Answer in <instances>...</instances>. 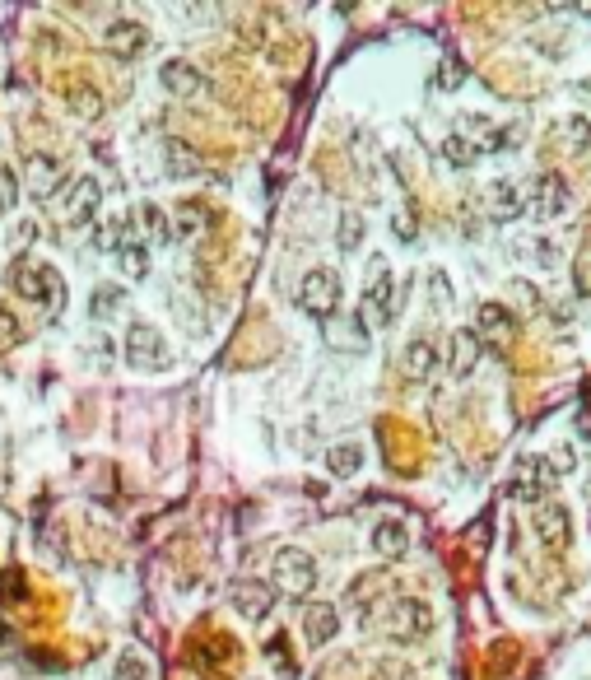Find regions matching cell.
I'll return each instance as SVG.
<instances>
[{
  "instance_id": "17",
  "label": "cell",
  "mask_w": 591,
  "mask_h": 680,
  "mask_svg": "<svg viewBox=\"0 0 591 680\" xmlns=\"http://www.w3.org/2000/svg\"><path fill=\"white\" fill-rule=\"evenodd\" d=\"M405 550H410V531H405V522H396V517L377 522L373 527V555L377 559H401Z\"/></svg>"
},
{
  "instance_id": "35",
  "label": "cell",
  "mask_w": 591,
  "mask_h": 680,
  "mask_svg": "<svg viewBox=\"0 0 591 680\" xmlns=\"http://www.w3.org/2000/svg\"><path fill=\"white\" fill-rule=\"evenodd\" d=\"M578 294H587V252L578 257Z\"/></svg>"
},
{
  "instance_id": "7",
  "label": "cell",
  "mask_w": 591,
  "mask_h": 680,
  "mask_svg": "<svg viewBox=\"0 0 591 680\" xmlns=\"http://www.w3.org/2000/svg\"><path fill=\"white\" fill-rule=\"evenodd\" d=\"M126 359H131L135 368H168L173 364V350H168V340L154 327L135 322V327L126 331Z\"/></svg>"
},
{
  "instance_id": "33",
  "label": "cell",
  "mask_w": 591,
  "mask_h": 680,
  "mask_svg": "<svg viewBox=\"0 0 591 680\" xmlns=\"http://www.w3.org/2000/svg\"><path fill=\"white\" fill-rule=\"evenodd\" d=\"M14 196H19V182H14L10 168H0V215L14 205Z\"/></svg>"
},
{
  "instance_id": "22",
  "label": "cell",
  "mask_w": 591,
  "mask_h": 680,
  "mask_svg": "<svg viewBox=\"0 0 591 680\" xmlns=\"http://www.w3.org/2000/svg\"><path fill=\"white\" fill-rule=\"evenodd\" d=\"M163 164H168V173L173 177H196L201 173V159L191 154L187 140H168V145H163Z\"/></svg>"
},
{
  "instance_id": "27",
  "label": "cell",
  "mask_w": 591,
  "mask_h": 680,
  "mask_svg": "<svg viewBox=\"0 0 591 680\" xmlns=\"http://www.w3.org/2000/svg\"><path fill=\"white\" fill-rule=\"evenodd\" d=\"M117 261H121V271H126V280H145L149 275V252L140 243H126L117 252Z\"/></svg>"
},
{
  "instance_id": "10",
  "label": "cell",
  "mask_w": 591,
  "mask_h": 680,
  "mask_svg": "<svg viewBox=\"0 0 591 680\" xmlns=\"http://www.w3.org/2000/svg\"><path fill=\"white\" fill-rule=\"evenodd\" d=\"M480 359H484V340L471 327L452 331V340H447V373L452 378H471Z\"/></svg>"
},
{
  "instance_id": "8",
  "label": "cell",
  "mask_w": 591,
  "mask_h": 680,
  "mask_svg": "<svg viewBox=\"0 0 591 680\" xmlns=\"http://www.w3.org/2000/svg\"><path fill=\"white\" fill-rule=\"evenodd\" d=\"M391 313H396V299H391V275H387V271H377V275H373V285H368V294H363L359 327H363V331L387 327Z\"/></svg>"
},
{
  "instance_id": "3",
  "label": "cell",
  "mask_w": 591,
  "mask_h": 680,
  "mask_svg": "<svg viewBox=\"0 0 591 680\" xmlns=\"http://www.w3.org/2000/svg\"><path fill=\"white\" fill-rule=\"evenodd\" d=\"M98 205H103L98 177H75V182H66V191L56 196V215H61V224L80 229V224H94L98 219Z\"/></svg>"
},
{
  "instance_id": "18",
  "label": "cell",
  "mask_w": 591,
  "mask_h": 680,
  "mask_svg": "<svg viewBox=\"0 0 591 680\" xmlns=\"http://www.w3.org/2000/svg\"><path fill=\"white\" fill-rule=\"evenodd\" d=\"M475 336H494V340H512V331H517V322H512V313L503 308V303H480V313H475Z\"/></svg>"
},
{
  "instance_id": "14",
  "label": "cell",
  "mask_w": 591,
  "mask_h": 680,
  "mask_svg": "<svg viewBox=\"0 0 591 680\" xmlns=\"http://www.w3.org/2000/svg\"><path fill=\"white\" fill-rule=\"evenodd\" d=\"M568 201H573V191H568L564 173H545V177L536 182V215H540V219L564 215Z\"/></svg>"
},
{
  "instance_id": "20",
  "label": "cell",
  "mask_w": 591,
  "mask_h": 680,
  "mask_svg": "<svg viewBox=\"0 0 591 680\" xmlns=\"http://www.w3.org/2000/svg\"><path fill=\"white\" fill-rule=\"evenodd\" d=\"M131 243V224L121 215H103L94 224V247L98 252H121V247Z\"/></svg>"
},
{
  "instance_id": "24",
  "label": "cell",
  "mask_w": 591,
  "mask_h": 680,
  "mask_svg": "<svg viewBox=\"0 0 591 680\" xmlns=\"http://www.w3.org/2000/svg\"><path fill=\"white\" fill-rule=\"evenodd\" d=\"M363 233H368L363 215H359V210H345V215H340V224H336V247H340V252H354V247L363 243Z\"/></svg>"
},
{
  "instance_id": "15",
  "label": "cell",
  "mask_w": 591,
  "mask_h": 680,
  "mask_svg": "<svg viewBox=\"0 0 591 680\" xmlns=\"http://www.w3.org/2000/svg\"><path fill=\"white\" fill-rule=\"evenodd\" d=\"M484 210H489V219H517L522 215V191L512 187L508 177H498L484 187Z\"/></svg>"
},
{
  "instance_id": "6",
  "label": "cell",
  "mask_w": 591,
  "mask_h": 680,
  "mask_svg": "<svg viewBox=\"0 0 591 680\" xmlns=\"http://www.w3.org/2000/svg\"><path fill=\"white\" fill-rule=\"evenodd\" d=\"M229 606L242 615V620L261 625V620L275 611V587H270L266 578H238V583L229 587Z\"/></svg>"
},
{
  "instance_id": "12",
  "label": "cell",
  "mask_w": 591,
  "mask_h": 680,
  "mask_svg": "<svg viewBox=\"0 0 591 680\" xmlns=\"http://www.w3.org/2000/svg\"><path fill=\"white\" fill-rule=\"evenodd\" d=\"M163 89L177 98H201L210 89V80L201 75V66H191V61H168L163 66Z\"/></svg>"
},
{
  "instance_id": "31",
  "label": "cell",
  "mask_w": 591,
  "mask_h": 680,
  "mask_svg": "<svg viewBox=\"0 0 591 680\" xmlns=\"http://www.w3.org/2000/svg\"><path fill=\"white\" fill-rule=\"evenodd\" d=\"M19 340H24V327H19V317H14L10 308L0 303V350H14Z\"/></svg>"
},
{
  "instance_id": "23",
  "label": "cell",
  "mask_w": 591,
  "mask_h": 680,
  "mask_svg": "<svg viewBox=\"0 0 591 680\" xmlns=\"http://www.w3.org/2000/svg\"><path fill=\"white\" fill-rule=\"evenodd\" d=\"M24 173H28V187L38 191H52L56 182H61V164H56V159H47V154H33V159H28L24 164Z\"/></svg>"
},
{
  "instance_id": "11",
  "label": "cell",
  "mask_w": 591,
  "mask_h": 680,
  "mask_svg": "<svg viewBox=\"0 0 591 680\" xmlns=\"http://www.w3.org/2000/svg\"><path fill=\"white\" fill-rule=\"evenodd\" d=\"M536 536L550 550H564L568 541H573V517H568L564 504H540L536 508Z\"/></svg>"
},
{
  "instance_id": "1",
  "label": "cell",
  "mask_w": 591,
  "mask_h": 680,
  "mask_svg": "<svg viewBox=\"0 0 591 680\" xmlns=\"http://www.w3.org/2000/svg\"><path fill=\"white\" fill-rule=\"evenodd\" d=\"M14 289H19V299L28 303H47V317L61 313V299H66V285H61V275L52 266H42V261H24V266H14Z\"/></svg>"
},
{
  "instance_id": "25",
  "label": "cell",
  "mask_w": 591,
  "mask_h": 680,
  "mask_svg": "<svg viewBox=\"0 0 591 680\" xmlns=\"http://www.w3.org/2000/svg\"><path fill=\"white\" fill-rule=\"evenodd\" d=\"M326 466H331L336 476H354V471L363 466V448L359 443H340V448L326 452Z\"/></svg>"
},
{
  "instance_id": "16",
  "label": "cell",
  "mask_w": 591,
  "mask_h": 680,
  "mask_svg": "<svg viewBox=\"0 0 591 680\" xmlns=\"http://www.w3.org/2000/svg\"><path fill=\"white\" fill-rule=\"evenodd\" d=\"M145 42H149V33L135 24V19H117V24L108 28V52L121 56V61L140 56V52H145Z\"/></svg>"
},
{
  "instance_id": "30",
  "label": "cell",
  "mask_w": 591,
  "mask_h": 680,
  "mask_svg": "<svg viewBox=\"0 0 591 680\" xmlns=\"http://www.w3.org/2000/svg\"><path fill=\"white\" fill-rule=\"evenodd\" d=\"M173 219H177L173 233H182V238H196V233L205 229V210H201V205H182Z\"/></svg>"
},
{
  "instance_id": "21",
  "label": "cell",
  "mask_w": 591,
  "mask_h": 680,
  "mask_svg": "<svg viewBox=\"0 0 591 680\" xmlns=\"http://www.w3.org/2000/svg\"><path fill=\"white\" fill-rule=\"evenodd\" d=\"M401 373L405 378H429L433 373V340H424V336H415L410 345H405V354H401Z\"/></svg>"
},
{
  "instance_id": "29",
  "label": "cell",
  "mask_w": 591,
  "mask_h": 680,
  "mask_svg": "<svg viewBox=\"0 0 591 680\" xmlns=\"http://www.w3.org/2000/svg\"><path fill=\"white\" fill-rule=\"evenodd\" d=\"M121 299H126V294H121L117 285H98V289H94V303H89V313L103 322V317H112V313L121 308Z\"/></svg>"
},
{
  "instance_id": "37",
  "label": "cell",
  "mask_w": 591,
  "mask_h": 680,
  "mask_svg": "<svg viewBox=\"0 0 591 680\" xmlns=\"http://www.w3.org/2000/svg\"><path fill=\"white\" fill-rule=\"evenodd\" d=\"M433 294H438V303H447V275H433Z\"/></svg>"
},
{
  "instance_id": "36",
  "label": "cell",
  "mask_w": 591,
  "mask_h": 680,
  "mask_svg": "<svg viewBox=\"0 0 591 680\" xmlns=\"http://www.w3.org/2000/svg\"><path fill=\"white\" fill-rule=\"evenodd\" d=\"M443 84H452V89H457V84H461V66H443Z\"/></svg>"
},
{
  "instance_id": "32",
  "label": "cell",
  "mask_w": 591,
  "mask_h": 680,
  "mask_svg": "<svg viewBox=\"0 0 591 680\" xmlns=\"http://www.w3.org/2000/svg\"><path fill=\"white\" fill-rule=\"evenodd\" d=\"M117 680H145V662H140L135 653L117 657Z\"/></svg>"
},
{
  "instance_id": "28",
  "label": "cell",
  "mask_w": 591,
  "mask_h": 680,
  "mask_svg": "<svg viewBox=\"0 0 591 680\" xmlns=\"http://www.w3.org/2000/svg\"><path fill=\"white\" fill-rule=\"evenodd\" d=\"M475 154H480V150H475V145H471L466 136H447V140H443V159H447V164L471 168V164H475Z\"/></svg>"
},
{
  "instance_id": "2",
  "label": "cell",
  "mask_w": 591,
  "mask_h": 680,
  "mask_svg": "<svg viewBox=\"0 0 591 680\" xmlns=\"http://www.w3.org/2000/svg\"><path fill=\"white\" fill-rule=\"evenodd\" d=\"M284 597H312V587H317V559L308 550H298V545H284L280 555H275V583Z\"/></svg>"
},
{
  "instance_id": "5",
  "label": "cell",
  "mask_w": 591,
  "mask_h": 680,
  "mask_svg": "<svg viewBox=\"0 0 591 680\" xmlns=\"http://www.w3.org/2000/svg\"><path fill=\"white\" fill-rule=\"evenodd\" d=\"M298 303H303V313L312 317H331L340 308V275L331 266H317V271L303 275V289H298Z\"/></svg>"
},
{
  "instance_id": "19",
  "label": "cell",
  "mask_w": 591,
  "mask_h": 680,
  "mask_svg": "<svg viewBox=\"0 0 591 680\" xmlns=\"http://www.w3.org/2000/svg\"><path fill=\"white\" fill-rule=\"evenodd\" d=\"M66 103H70V112H75L80 122H98V117H103V94H98L89 80H70L66 84Z\"/></svg>"
},
{
  "instance_id": "34",
  "label": "cell",
  "mask_w": 591,
  "mask_h": 680,
  "mask_svg": "<svg viewBox=\"0 0 591 680\" xmlns=\"http://www.w3.org/2000/svg\"><path fill=\"white\" fill-rule=\"evenodd\" d=\"M512 294L522 299L526 313H536V308H540V289H536V285H526V280H512Z\"/></svg>"
},
{
  "instance_id": "26",
  "label": "cell",
  "mask_w": 591,
  "mask_h": 680,
  "mask_svg": "<svg viewBox=\"0 0 591 680\" xmlns=\"http://www.w3.org/2000/svg\"><path fill=\"white\" fill-rule=\"evenodd\" d=\"M140 229H145L149 243H168L173 229H168V215H163L159 205H140Z\"/></svg>"
},
{
  "instance_id": "13",
  "label": "cell",
  "mask_w": 591,
  "mask_h": 680,
  "mask_svg": "<svg viewBox=\"0 0 591 680\" xmlns=\"http://www.w3.org/2000/svg\"><path fill=\"white\" fill-rule=\"evenodd\" d=\"M336 629H340V615L331 601H303V634H308L312 648H322Z\"/></svg>"
},
{
  "instance_id": "9",
  "label": "cell",
  "mask_w": 591,
  "mask_h": 680,
  "mask_svg": "<svg viewBox=\"0 0 591 680\" xmlns=\"http://www.w3.org/2000/svg\"><path fill=\"white\" fill-rule=\"evenodd\" d=\"M554 490V471L545 457H522L517 462V499H526V504H545Z\"/></svg>"
},
{
  "instance_id": "4",
  "label": "cell",
  "mask_w": 591,
  "mask_h": 680,
  "mask_svg": "<svg viewBox=\"0 0 591 680\" xmlns=\"http://www.w3.org/2000/svg\"><path fill=\"white\" fill-rule=\"evenodd\" d=\"M433 629V611H429V601H419V597H396L391 601V611H387V634L396 643H415L424 639Z\"/></svg>"
}]
</instances>
